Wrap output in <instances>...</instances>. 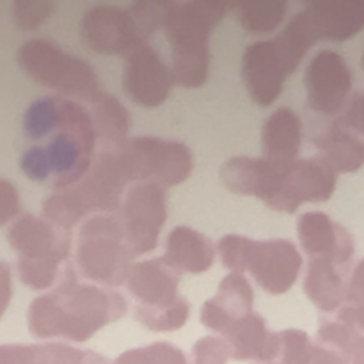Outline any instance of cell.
Returning <instances> with one entry per match:
<instances>
[{"mask_svg": "<svg viewBox=\"0 0 364 364\" xmlns=\"http://www.w3.org/2000/svg\"><path fill=\"white\" fill-rule=\"evenodd\" d=\"M263 364H276V363H263Z\"/></svg>", "mask_w": 364, "mask_h": 364, "instance_id": "obj_3", "label": "cell"}, {"mask_svg": "<svg viewBox=\"0 0 364 364\" xmlns=\"http://www.w3.org/2000/svg\"><path fill=\"white\" fill-rule=\"evenodd\" d=\"M92 132L87 116L63 98L32 103L23 117L21 169L31 180L63 187L87 167Z\"/></svg>", "mask_w": 364, "mask_h": 364, "instance_id": "obj_1", "label": "cell"}, {"mask_svg": "<svg viewBox=\"0 0 364 364\" xmlns=\"http://www.w3.org/2000/svg\"><path fill=\"white\" fill-rule=\"evenodd\" d=\"M361 114H363V116H361V121H363V127H364V103H363V109H361Z\"/></svg>", "mask_w": 364, "mask_h": 364, "instance_id": "obj_2", "label": "cell"}]
</instances>
